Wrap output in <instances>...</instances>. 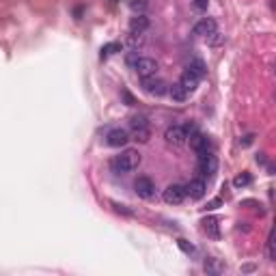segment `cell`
<instances>
[{"label": "cell", "mask_w": 276, "mask_h": 276, "mask_svg": "<svg viewBox=\"0 0 276 276\" xmlns=\"http://www.w3.org/2000/svg\"><path fill=\"white\" fill-rule=\"evenodd\" d=\"M110 166L117 175H128V173H134L138 166H140V153L134 151V149H125L119 155H114Z\"/></svg>", "instance_id": "cell-1"}, {"label": "cell", "mask_w": 276, "mask_h": 276, "mask_svg": "<svg viewBox=\"0 0 276 276\" xmlns=\"http://www.w3.org/2000/svg\"><path fill=\"white\" fill-rule=\"evenodd\" d=\"M194 35L197 37H205L207 39L209 35H214L216 31H218V24H216V19L214 18H201L197 24H194Z\"/></svg>", "instance_id": "cell-11"}, {"label": "cell", "mask_w": 276, "mask_h": 276, "mask_svg": "<svg viewBox=\"0 0 276 276\" xmlns=\"http://www.w3.org/2000/svg\"><path fill=\"white\" fill-rule=\"evenodd\" d=\"M112 207L117 209V212H123V214H128V216H132V212L129 209H125V205H119V203H112Z\"/></svg>", "instance_id": "cell-25"}, {"label": "cell", "mask_w": 276, "mask_h": 276, "mask_svg": "<svg viewBox=\"0 0 276 276\" xmlns=\"http://www.w3.org/2000/svg\"><path fill=\"white\" fill-rule=\"evenodd\" d=\"M197 173L201 175V179H212L218 173V158L212 153H199V162H197Z\"/></svg>", "instance_id": "cell-4"}, {"label": "cell", "mask_w": 276, "mask_h": 276, "mask_svg": "<svg viewBox=\"0 0 276 276\" xmlns=\"http://www.w3.org/2000/svg\"><path fill=\"white\" fill-rule=\"evenodd\" d=\"M134 192L138 194L140 199H145V201H149V199H153L155 197V184H153V179L151 177H138L136 182H134Z\"/></svg>", "instance_id": "cell-8"}, {"label": "cell", "mask_w": 276, "mask_h": 276, "mask_svg": "<svg viewBox=\"0 0 276 276\" xmlns=\"http://www.w3.org/2000/svg\"><path fill=\"white\" fill-rule=\"evenodd\" d=\"M192 7L197 9V11H207V7H209V0H192Z\"/></svg>", "instance_id": "cell-23"}, {"label": "cell", "mask_w": 276, "mask_h": 276, "mask_svg": "<svg viewBox=\"0 0 276 276\" xmlns=\"http://www.w3.org/2000/svg\"><path fill=\"white\" fill-rule=\"evenodd\" d=\"M185 72H190L192 76H197L199 80L207 74V65H205L201 58H190V63L185 65Z\"/></svg>", "instance_id": "cell-15"}, {"label": "cell", "mask_w": 276, "mask_h": 276, "mask_svg": "<svg viewBox=\"0 0 276 276\" xmlns=\"http://www.w3.org/2000/svg\"><path fill=\"white\" fill-rule=\"evenodd\" d=\"M194 132V125L185 123V125H170L166 128V132H164V140H166L168 145H173V147H184L188 136Z\"/></svg>", "instance_id": "cell-2"}, {"label": "cell", "mask_w": 276, "mask_h": 276, "mask_svg": "<svg viewBox=\"0 0 276 276\" xmlns=\"http://www.w3.org/2000/svg\"><path fill=\"white\" fill-rule=\"evenodd\" d=\"M250 182H253V177H250L248 173H242V175H238V177L233 179V185L235 188H244V185H248Z\"/></svg>", "instance_id": "cell-20"}, {"label": "cell", "mask_w": 276, "mask_h": 276, "mask_svg": "<svg viewBox=\"0 0 276 276\" xmlns=\"http://www.w3.org/2000/svg\"><path fill=\"white\" fill-rule=\"evenodd\" d=\"M179 84H182V87L188 93H192V91H197V87H199V78L192 76L190 72H184V76H182V80H179Z\"/></svg>", "instance_id": "cell-16"}, {"label": "cell", "mask_w": 276, "mask_h": 276, "mask_svg": "<svg viewBox=\"0 0 276 276\" xmlns=\"http://www.w3.org/2000/svg\"><path fill=\"white\" fill-rule=\"evenodd\" d=\"M123 99L128 102V106H134V97H132V95H129L128 91H123Z\"/></svg>", "instance_id": "cell-27"}, {"label": "cell", "mask_w": 276, "mask_h": 276, "mask_svg": "<svg viewBox=\"0 0 276 276\" xmlns=\"http://www.w3.org/2000/svg\"><path fill=\"white\" fill-rule=\"evenodd\" d=\"M162 197H164V203H168V205H182L185 201V188L179 184H170L166 185Z\"/></svg>", "instance_id": "cell-9"}, {"label": "cell", "mask_w": 276, "mask_h": 276, "mask_svg": "<svg viewBox=\"0 0 276 276\" xmlns=\"http://www.w3.org/2000/svg\"><path fill=\"white\" fill-rule=\"evenodd\" d=\"M149 28V18L145 13H136L129 19V35H145Z\"/></svg>", "instance_id": "cell-13"}, {"label": "cell", "mask_w": 276, "mask_h": 276, "mask_svg": "<svg viewBox=\"0 0 276 276\" xmlns=\"http://www.w3.org/2000/svg\"><path fill=\"white\" fill-rule=\"evenodd\" d=\"M185 143L190 145V149H192L194 153H207V151H209V147H212V143H209V138L205 136V134L197 132V129H194V132L190 134Z\"/></svg>", "instance_id": "cell-10"}, {"label": "cell", "mask_w": 276, "mask_h": 276, "mask_svg": "<svg viewBox=\"0 0 276 276\" xmlns=\"http://www.w3.org/2000/svg\"><path fill=\"white\" fill-rule=\"evenodd\" d=\"M253 138H255V136H253V134H250V136H244V140H239V143H242L244 147H246V145H250V143H253Z\"/></svg>", "instance_id": "cell-28"}, {"label": "cell", "mask_w": 276, "mask_h": 276, "mask_svg": "<svg viewBox=\"0 0 276 276\" xmlns=\"http://www.w3.org/2000/svg\"><path fill=\"white\" fill-rule=\"evenodd\" d=\"M177 244H179V248H182L185 255H192V253H194V246H192V244H188L185 239H179Z\"/></svg>", "instance_id": "cell-24"}, {"label": "cell", "mask_w": 276, "mask_h": 276, "mask_svg": "<svg viewBox=\"0 0 276 276\" xmlns=\"http://www.w3.org/2000/svg\"><path fill=\"white\" fill-rule=\"evenodd\" d=\"M140 87H143V91L147 95H151V97H162V95L168 93V84L155 76L140 78Z\"/></svg>", "instance_id": "cell-5"}, {"label": "cell", "mask_w": 276, "mask_h": 276, "mask_svg": "<svg viewBox=\"0 0 276 276\" xmlns=\"http://www.w3.org/2000/svg\"><path fill=\"white\" fill-rule=\"evenodd\" d=\"M129 136L138 143H149L151 138V125H149L147 117L143 114H136V117L129 119Z\"/></svg>", "instance_id": "cell-3"}, {"label": "cell", "mask_w": 276, "mask_h": 276, "mask_svg": "<svg viewBox=\"0 0 276 276\" xmlns=\"http://www.w3.org/2000/svg\"><path fill=\"white\" fill-rule=\"evenodd\" d=\"M201 224H203V229L207 231L212 238H218V218H205Z\"/></svg>", "instance_id": "cell-18"}, {"label": "cell", "mask_w": 276, "mask_h": 276, "mask_svg": "<svg viewBox=\"0 0 276 276\" xmlns=\"http://www.w3.org/2000/svg\"><path fill=\"white\" fill-rule=\"evenodd\" d=\"M128 4L134 13H145L149 7V0H128Z\"/></svg>", "instance_id": "cell-19"}, {"label": "cell", "mask_w": 276, "mask_h": 276, "mask_svg": "<svg viewBox=\"0 0 276 276\" xmlns=\"http://www.w3.org/2000/svg\"><path fill=\"white\" fill-rule=\"evenodd\" d=\"M114 50H121V46H119V43H108V46H104L102 48V58H106L108 54H112Z\"/></svg>", "instance_id": "cell-22"}, {"label": "cell", "mask_w": 276, "mask_h": 276, "mask_svg": "<svg viewBox=\"0 0 276 276\" xmlns=\"http://www.w3.org/2000/svg\"><path fill=\"white\" fill-rule=\"evenodd\" d=\"M203 268H205V272H209V274H220V272H224V265L220 263L218 259H214V257H207V259H205Z\"/></svg>", "instance_id": "cell-17"}, {"label": "cell", "mask_w": 276, "mask_h": 276, "mask_svg": "<svg viewBox=\"0 0 276 276\" xmlns=\"http://www.w3.org/2000/svg\"><path fill=\"white\" fill-rule=\"evenodd\" d=\"M220 205H222V201L216 199V201H212V203H207V209H218Z\"/></svg>", "instance_id": "cell-26"}, {"label": "cell", "mask_w": 276, "mask_h": 276, "mask_svg": "<svg viewBox=\"0 0 276 276\" xmlns=\"http://www.w3.org/2000/svg\"><path fill=\"white\" fill-rule=\"evenodd\" d=\"M268 259L274 261V231H270L268 235Z\"/></svg>", "instance_id": "cell-21"}, {"label": "cell", "mask_w": 276, "mask_h": 276, "mask_svg": "<svg viewBox=\"0 0 276 276\" xmlns=\"http://www.w3.org/2000/svg\"><path fill=\"white\" fill-rule=\"evenodd\" d=\"M129 140H132V136H129V132L128 129H123V128H112L106 134V145L108 147H114V149L125 147Z\"/></svg>", "instance_id": "cell-7"}, {"label": "cell", "mask_w": 276, "mask_h": 276, "mask_svg": "<svg viewBox=\"0 0 276 276\" xmlns=\"http://www.w3.org/2000/svg\"><path fill=\"white\" fill-rule=\"evenodd\" d=\"M132 69L138 78L155 76V72H158V61H155V58H149V56H138L136 61L132 63Z\"/></svg>", "instance_id": "cell-6"}, {"label": "cell", "mask_w": 276, "mask_h": 276, "mask_svg": "<svg viewBox=\"0 0 276 276\" xmlns=\"http://www.w3.org/2000/svg\"><path fill=\"white\" fill-rule=\"evenodd\" d=\"M168 95H170V99H173L175 104H184V102H188V97H190V93L185 91V89L179 82L170 84V87H168Z\"/></svg>", "instance_id": "cell-14"}, {"label": "cell", "mask_w": 276, "mask_h": 276, "mask_svg": "<svg viewBox=\"0 0 276 276\" xmlns=\"http://www.w3.org/2000/svg\"><path fill=\"white\" fill-rule=\"evenodd\" d=\"M185 188V197H190V199H194V201H199V199H203L205 194H207V184H205V179H192L188 185H184Z\"/></svg>", "instance_id": "cell-12"}]
</instances>
